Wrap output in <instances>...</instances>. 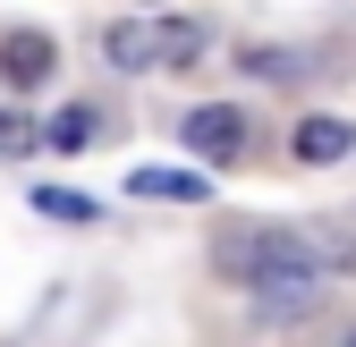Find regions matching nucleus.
I'll use <instances>...</instances> for the list:
<instances>
[{"label":"nucleus","instance_id":"f257e3e1","mask_svg":"<svg viewBox=\"0 0 356 347\" xmlns=\"http://www.w3.org/2000/svg\"><path fill=\"white\" fill-rule=\"evenodd\" d=\"M220 271H238L263 314H305L323 296V263H314V246H305L297 229H246V237H229L220 246Z\"/></svg>","mask_w":356,"mask_h":347},{"label":"nucleus","instance_id":"7ed1b4c3","mask_svg":"<svg viewBox=\"0 0 356 347\" xmlns=\"http://www.w3.org/2000/svg\"><path fill=\"white\" fill-rule=\"evenodd\" d=\"M187 153L195 161H238L246 153V110H229V102H204V110H187Z\"/></svg>","mask_w":356,"mask_h":347},{"label":"nucleus","instance_id":"9d476101","mask_svg":"<svg viewBox=\"0 0 356 347\" xmlns=\"http://www.w3.org/2000/svg\"><path fill=\"white\" fill-rule=\"evenodd\" d=\"M348 347H356V330H348Z\"/></svg>","mask_w":356,"mask_h":347},{"label":"nucleus","instance_id":"423d86ee","mask_svg":"<svg viewBox=\"0 0 356 347\" xmlns=\"http://www.w3.org/2000/svg\"><path fill=\"white\" fill-rule=\"evenodd\" d=\"M348 144H356L348 119H305L297 127V161H348Z\"/></svg>","mask_w":356,"mask_h":347},{"label":"nucleus","instance_id":"39448f33","mask_svg":"<svg viewBox=\"0 0 356 347\" xmlns=\"http://www.w3.org/2000/svg\"><path fill=\"white\" fill-rule=\"evenodd\" d=\"M127 195H153V203H204L212 178H204V169H127Z\"/></svg>","mask_w":356,"mask_h":347},{"label":"nucleus","instance_id":"6e6552de","mask_svg":"<svg viewBox=\"0 0 356 347\" xmlns=\"http://www.w3.org/2000/svg\"><path fill=\"white\" fill-rule=\"evenodd\" d=\"M34 136H42V127H34L26 110H0V161H26V153H34Z\"/></svg>","mask_w":356,"mask_h":347},{"label":"nucleus","instance_id":"f03ea898","mask_svg":"<svg viewBox=\"0 0 356 347\" xmlns=\"http://www.w3.org/2000/svg\"><path fill=\"white\" fill-rule=\"evenodd\" d=\"M102 51L119 60V68H187L195 51H204V26L195 17H153V26H111V42Z\"/></svg>","mask_w":356,"mask_h":347},{"label":"nucleus","instance_id":"1a4fd4ad","mask_svg":"<svg viewBox=\"0 0 356 347\" xmlns=\"http://www.w3.org/2000/svg\"><path fill=\"white\" fill-rule=\"evenodd\" d=\"M94 127H102L94 110H60V119H51V144H60V153H85V144H94Z\"/></svg>","mask_w":356,"mask_h":347},{"label":"nucleus","instance_id":"0eeeda50","mask_svg":"<svg viewBox=\"0 0 356 347\" xmlns=\"http://www.w3.org/2000/svg\"><path fill=\"white\" fill-rule=\"evenodd\" d=\"M34 212H51V221H76V229H85V221H102V203H94V195H76V187H42V195H34Z\"/></svg>","mask_w":356,"mask_h":347},{"label":"nucleus","instance_id":"20e7f679","mask_svg":"<svg viewBox=\"0 0 356 347\" xmlns=\"http://www.w3.org/2000/svg\"><path fill=\"white\" fill-rule=\"evenodd\" d=\"M51 68H60V51H51V34H34V26H17L9 42H0V76H9L17 94H26V85H42Z\"/></svg>","mask_w":356,"mask_h":347}]
</instances>
